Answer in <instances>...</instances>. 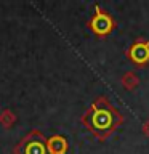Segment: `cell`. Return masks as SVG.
<instances>
[{
    "instance_id": "obj_1",
    "label": "cell",
    "mask_w": 149,
    "mask_h": 154,
    "mask_svg": "<svg viewBox=\"0 0 149 154\" xmlns=\"http://www.w3.org/2000/svg\"><path fill=\"white\" fill-rule=\"evenodd\" d=\"M122 114L114 108L106 98H98L85 114L84 122L98 138L104 140L122 124Z\"/></svg>"
},
{
    "instance_id": "obj_2",
    "label": "cell",
    "mask_w": 149,
    "mask_h": 154,
    "mask_svg": "<svg viewBox=\"0 0 149 154\" xmlns=\"http://www.w3.org/2000/svg\"><path fill=\"white\" fill-rule=\"evenodd\" d=\"M90 27L96 35L99 37H106L112 32L114 29V19L111 18L109 13L103 11L99 7H96V14L93 16V19L90 21Z\"/></svg>"
},
{
    "instance_id": "obj_3",
    "label": "cell",
    "mask_w": 149,
    "mask_h": 154,
    "mask_svg": "<svg viewBox=\"0 0 149 154\" xmlns=\"http://www.w3.org/2000/svg\"><path fill=\"white\" fill-rule=\"evenodd\" d=\"M128 56L135 64L144 66L149 63V42L147 40H136L128 50Z\"/></svg>"
},
{
    "instance_id": "obj_4",
    "label": "cell",
    "mask_w": 149,
    "mask_h": 154,
    "mask_svg": "<svg viewBox=\"0 0 149 154\" xmlns=\"http://www.w3.org/2000/svg\"><path fill=\"white\" fill-rule=\"evenodd\" d=\"M23 154H48V148L40 137L31 138L27 140V143H24Z\"/></svg>"
},
{
    "instance_id": "obj_5",
    "label": "cell",
    "mask_w": 149,
    "mask_h": 154,
    "mask_svg": "<svg viewBox=\"0 0 149 154\" xmlns=\"http://www.w3.org/2000/svg\"><path fill=\"white\" fill-rule=\"evenodd\" d=\"M67 151V143L62 137H53L48 141V152L50 154H64Z\"/></svg>"
}]
</instances>
